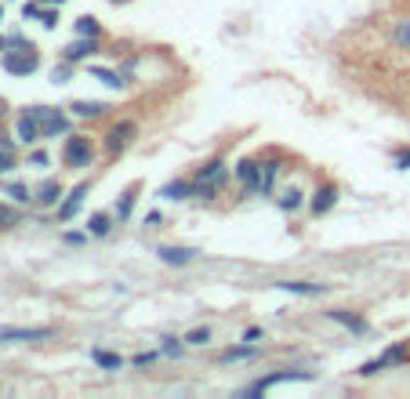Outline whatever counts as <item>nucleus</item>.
Masks as SVG:
<instances>
[{"label": "nucleus", "instance_id": "nucleus-34", "mask_svg": "<svg viewBox=\"0 0 410 399\" xmlns=\"http://www.w3.org/2000/svg\"><path fill=\"white\" fill-rule=\"evenodd\" d=\"M51 80H55V84H66V80H70V66H58V69L51 73Z\"/></svg>", "mask_w": 410, "mask_h": 399}, {"label": "nucleus", "instance_id": "nucleus-3", "mask_svg": "<svg viewBox=\"0 0 410 399\" xmlns=\"http://www.w3.org/2000/svg\"><path fill=\"white\" fill-rule=\"evenodd\" d=\"M37 66H40V55L33 51V44H29V47H22V51L4 55V69H8L11 77H29Z\"/></svg>", "mask_w": 410, "mask_h": 399}, {"label": "nucleus", "instance_id": "nucleus-8", "mask_svg": "<svg viewBox=\"0 0 410 399\" xmlns=\"http://www.w3.org/2000/svg\"><path fill=\"white\" fill-rule=\"evenodd\" d=\"M399 359H406V349H403V345H396V349H389L385 356H377V359L363 363V366H360V374H377V371H385L389 363H399Z\"/></svg>", "mask_w": 410, "mask_h": 399}, {"label": "nucleus", "instance_id": "nucleus-12", "mask_svg": "<svg viewBox=\"0 0 410 399\" xmlns=\"http://www.w3.org/2000/svg\"><path fill=\"white\" fill-rule=\"evenodd\" d=\"M37 138H40V124H37V116H33V113H22V116H18V142H26V145H29V142H37Z\"/></svg>", "mask_w": 410, "mask_h": 399}, {"label": "nucleus", "instance_id": "nucleus-13", "mask_svg": "<svg viewBox=\"0 0 410 399\" xmlns=\"http://www.w3.org/2000/svg\"><path fill=\"white\" fill-rule=\"evenodd\" d=\"M84 196H87V186H77V189H73V193L66 196V203L58 207V218H62V222H70L73 214H77V207L84 203Z\"/></svg>", "mask_w": 410, "mask_h": 399}, {"label": "nucleus", "instance_id": "nucleus-24", "mask_svg": "<svg viewBox=\"0 0 410 399\" xmlns=\"http://www.w3.org/2000/svg\"><path fill=\"white\" fill-rule=\"evenodd\" d=\"M102 109H106L102 102H73V113H77V116H99Z\"/></svg>", "mask_w": 410, "mask_h": 399}, {"label": "nucleus", "instance_id": "nucleus-19", "mask_svg": "<svg viewBox=\"0 0 410 399\" xmlns=\"http://www.w3.org/2000/svg\"><path fill=\"white\" fill-rule=\"evenodd\" d=\"M91 359L99 363V366H106V371H120V366H123V359H120L116 352H102V349H94Z\"/></svg>", "mask_w": 410, "mask_h": 399}, {"label": "nucleus", "instance_id": "nucleus-22", "mask_svg": "<svg viewBox=\"0 0 410 399\" xmlns=\"http://www.w3.org/2000/svg\"><path fill=\"white\" fill-rule=\"evenodd\" d=\"M77 33H80V37H99V22H94L91 15L77 18Z\"/></svg>", "mask_w": 410, "mask_h": 399}, {"label": "nucleus", "instance_id": "nucleus-26", "mask_svg": "<svg viewBox=\"0 0 410 399\" xmlns=\"http://www.w3.org/2000/svg\"><path fill=\"white\" fill-rule=\"evenodd\" d=\"M207 342H211V330L207 327H196V330L185 334V345H207Z\"/></svg>", "mask_w": 410, "mask_h": 399}, {"label": "nucleus", "instance_id": "nucleus-28", "mask_svg": "<svg viewBox=\"0 0 410 399\" xmlns=\"http://www.w3.org/2000/svg\"><path fill=\"white\" fill-rule=\"evenodd\" d=\"M392 40H396L399 47H410V18L396 26V33H392Z\"/></svg>", "mask_w": 410, "mask_h": 399}, {"label": "nucleus", "instance_id": "nucleus-20", "mask_svg": "<svg viewBox=\"0 0 410 399\" xmlns=\"http://www.w3.org/2000/svg\"><path fill=\"white\" fill-rule=\"evenodd\" d=\"M258 349L255 345H240V349H226L222 356H218V363H236V359H250Z\"/></svg>", "mask_w": 410, "mask_h": 399}, {"label": "nucleus", "instance_id": "nucleus-5", "mask_svg": "<svg viewBox=\"0 0 410 399\" xmlns=\"http://www.w3.org/2000/svg\"><path fill=\"white\" fill-rule=\"evenodd\" d=\"M62 160H66V167H87L91 164V145L87 138H66V149H62Z\"/></svg>", "mask_w": 410, "mask_h": 399}, {"label": "nucleus", "instance_id": "nucleus-23", "mask_svg": "<svg viewBox=\"0 0 410 399\" xmlns=\"http://www.w3.org/2000/svg\"><path fill=\"white\" fill-rule=\"evenodd\" d=\"M87 229H91V236H106L109 232V214H94L87 222Z\"/></svg>", "mask_w": 410, "mask_h": 399}, {"label": "nucleus", "instance_id": "nucleus-32", "mask_svg": "<svg viewBox=\"0 0 410 399\" xmlns=\"http://www.w3.org/2000/svg\"><path fill=\"white\" fill-rule=\"evenodd\" d=\"M182 352V337H164V356H178Z\"/></svg>", "mask_w": 410, "mask_h": 399}, {"label": "nucleus", "instance_id": "nucleus-9", "mask_svg": "<svg viewBox=\"0 0 410 399\" xmlns=\"http://www.w3.org/2000/svg\"><path fill=\"white\" fill-rule=\"evenodd\" d=\"M135 131H138V128L131 124V120H120V124L109 131V138H106V149H113V152H116V149H123V145H128V142L135 138Z\"/></svg>", "mask_w": 410, "mask_h": 399}, {"label": "nucleus", "instance_id": "nucleus-29", "mask_svg": "<svg viewBox=\"0 0 410 399\" xmlns=\"http://www.w3.org/2000/svg\"><path fill=\"white\" fill-rule=\"evenodd\" d=\"M131 207H135V193H123L120 207H116V218H131Z\"/></svg>", "mask_w": 410, "mask_h": 399}, {"label": "nucleus", "instance_id": "nucleus-25", "mask_svg": "<svg viewBox=\"0 0 410 399\" xmlns=\"http://www.w3.org/2000/svg\"><path fill=\"white\" fill-rule=\"evenodd\" d=\"M91 77H99V80H102V84H109V87H123V84H128L120 73H109V69H91Z\"/></svg>", "mask_w": 410, "mask_h": 399}, {"label": "nucleus", "instance_id": "nucleus-17", "mask_svg": "<svg viewBox=\"0 0 410 399\" xmlns=\"http://www.w3.org/2000/svg\"><path fill=\"white\" fill-rule=\"evenodd\" d=\"M193 193H196V186H189V181H167V186L160 189L164 200H185V196H193Z\"/></svg>", "mask_w": 410, "mask_h": 399}, {"label": "nucleus", "instance_id": "nucleus-30", "mask_svg": "<svg viewBox=\"0 0 410 399\" xmlns=\"http://www.w3.org/2000/svg\"><path fill=\"white\" fill-rule=\"evenodd\" d=\"M298 203H301V193H298V189H287V193H283V200H279L283 210H294Z\"/></svg>", "mask_w": 410, "mask_h": 399}, {"label": "nucleus", "instance_id": "nucleus-16", "mask_svg": "<svg viewBox=\"0 0 410 399\" xmlns=\"http://www.w3.org/2000/svg\"><path fill=\"white\" fill-rule=\"evenodd\" d=\"M279 291H291V294H323V283H301V280H279Z\"/></svg>", "mask_w": 410, "mask_h": 399}, {"label": "nucleus", "instance_id": "nucleus-15", "mask_svg": "<svg viewBox=\"0 0 410 399\" xmlns=\"http://www.w3.org/2000/svg\"><path fill=\"white\" fill-rule=\"evenodd\" d=\"M156 254H160V262H167V265H185V262H193L196 251H189V247H160Z\"/></svg>", "mask_w": 410, "mask_h": 399}, {"label": "nucleus", "instance_id": "nucleus-38", "mask_svg": "<svg viewBox=\"0 0 410 399\" xmlns=\"http://www.w3.org/2000/svg\"><path fill=\"white\" fill-rule=\"evenodd\" d=\"M0 18H4V8H0Z\"/></svg>", "mask_w": 410, "mask_h": 399}, {"label": "nucleus", "instance_id": "nucleus-33", "mask_svg": "<svg viewBox=\"0 0 410 399\" xmlns=\"http://www.w3.org/2000/svg\"><path fill=\"white\" fill-rule=\"evenodd\" d=\"M33 18H40L48 29H55V26H58V15H55V11H40V8H37V15H33Z\"/></svg>", "mask_w": 410, "mask_h": 399}, {"label": "nucleus", "instance_id": "nucleus-4", "mask_svg": "<svg viewBox=\"0 0 410 399\" xmlns=\"http://www.w3.org/2000/svg\"><path fill=\"white\" fill-rule=\"evenodd\" d=\"M283 381H312V374H309V371H279V374H269V378H258L255 385H247L243 395H262L265 388L283 385Z\"/></svg>", "mask_w": 410, "mask_h": 399}, {"label": "nucleus", "instance_id": "nucleus-10", "mask_svg": "<svg viewBox=\"0 0 410 399\" xmlns=\"http://www.w3.org/2000/svg\"><path fill=\"white\" fill-rule=\"evenodd\" d=\"M58 196H62V186H58L55 178L40 181V186L33 189V203H37V207H55V203H58Z\"/></svg>", "mask_w": 410, "mask_h": 399}, {"label": "nucleus", "instance_id": "nucleus-7", "mask_svg": "<svg viewBox=\"0 0 410 399\" xmlns=\"http://www.w3.org/2000/svg\"><path fill=\"white\" fill-rule=\"evenodd\" d=\"M236 174H240V181H243L247 193H262V167H258L255 160H243V164L236 167Z\"/></svg>", "mask_w": 410, "mask_h": 399}, {"label": "nucleus", "instance_id": "nucleus-27", "mask_svg": "<svg viewBox=\"0 0 410 399\" xmlns=\"http://www.w3.org/2000/svg\"><path fill=\"white\" fill-rule=\"evenodd\" d=\"M8 196H11L15 203H26V200H33V196H29V189L22 186V181H11V186H8Z\"/></svg>", "mask_w": 410, "mask_h": 399}, {"label": "nucleus", "instance_id": "nucleus-1", "mask_svg": "<svg viewBox=\"0 0 410 399\" xmlns=\"http://www.w3.org/2000/svg\"><path fill=\"white\" fill-rule=\"evenodd\" d=\"M37 116V124H40V138H58V135H66L70 131V120L62 116L58 109H48V106H33L29 109Z\"/></svg>", "mask_w": 410, "mask_h": 399}, {"label": "nucleus", "instance_id": "nucleus-36", "mask_svg": "<svg viewBox=\"0 0 410 399\" xmlns=\"http://www.w3.org/2000/svg\"><path fill=\"white\" fill-rule=\"evenodd\" d=\"M258 337H262V330H258V327H250V330L243 334V342H258Z\"/></svg>", "mask_w": 410, "mask_h": 399}, {"label": "nucleus", "instance_id": "nucleus-35", "mask_svg": "<svg viewBox=\"0 0 410 399\" xmlns=\"http://www.w3.org/2000/svg\"><path fill=\"white\" fill-rule=\"evenodd\" d=\"M29 164H33V167H44V164H48V152H40V149L29 152Z\"/></svg>", "mask_w": 410, "mask_h": 399}, {"label": "nucleus", "instance_id": "nucleus-21", "mask_svg": "<svg viewBox=\"0 0 410 399\" xmlns=\"http://www.w3.org/2000/svg\"><path fill=\"white\" fill-rule=\"evenodd\" d=\"M276 178H279V160H272V164H265V167H262V193H272Z\"/></svg>", "mask_w": 410, "mask_h": 399}, {"label": "nucleus", "instance_id": "nucleus-18", "mask_svg": "<svg viewBox=\"0 0 410 399\" xmlns=\"http://www.w3.org/2000/svg\"><path fill=\"white\" fill-rule=\"evenodd\" d=\"M334 323H341V327H349V330H356V334H367V323L360 320V316H353V313H341V309H331L327 313Z\"/></svg>", "mask_w": 410, "mask_h": 399}, {"label": "nucleus", "instance_id": "nucleus-6", "mask_svg": "<svg viewBox=\"0 0 410 399\" xmlns=\"http://www.w3.org/2000/svg\"><path fill=\"white\" fill-rule=\"evenodd\" d=\"M51 334V327H0V342H44Z\"/></svg>", "mask_w": 410, "mask_h": 399}, {"label": "nucleus", "instance_id": "nucleus-37", "mask_svg": "<svg viewBox=\"0 0 410 399\" xmlns=\"http://www.w3.org/2000/svg\"><path fill=\"white\" fill-rule=\"evenodd\" d=\"M396 167H399V171H410V152H406V157H399V160H396Z\"/></svg>", "mask_w": 410, "mask_h": 399}, {"label": "nucleus", "instance_id": "nucleus-2", "mask_svg": "<svg viewBox=\"0 0 410 399\" xmlns=\"http://www.w3.org/2000/svg\"><path fill=\"white\" fill-rule=\"evenodd\" d=\"M226 178H229V167H226L222 160L207 164V167L200 171V178H196V196H214L218 189L226 186Z\"/></svg>", "mask_w": 410, "mask_h": 399}, {"label": "nucleus", "instance_id": "nucleus-11", "mask_svg": "<svg viewBox=\"0 0 410 399\" xmlns=\"http://www.w3.org/2000/svg\"><path fill=\"white\" fill-rule=\"evenodd\" d=\"M94 51H99V40H94V37H80L77 44H70L66 51H62V58H66V62H80V58H87Z\"/></svg>", "mask_w": 410, "mask_h": 399}, {"label": "nucleus", "instance_id": "nucleus-14", "mask_svg": "<svg viewBox=\"0 0 410 399\" xmlns=\"http://www.w3.org/2000/svg\"><path fill=\"white\" fill-rule=\"evenodd\" d=\"M334 203H338V189L334 186H323L316 196H312V210H316V214H327Z\"/></svg>", "mask_w": 410, "mask_h": 399}, {"label": "nucleus", "instance_id": "nucleus-31", "mask_svg": "<svg viewBox=\"0 0 410 399\" xmlns=\"http://www.w3.org/2000/svg\"><path fill=\"white\" fill-rule=\"evenodd\" d=\"M15 222H18V210L0 207V229H8V225H15Z\"/></svg>", "mask_w": 410, "mask_h": 399}]
</instances>
